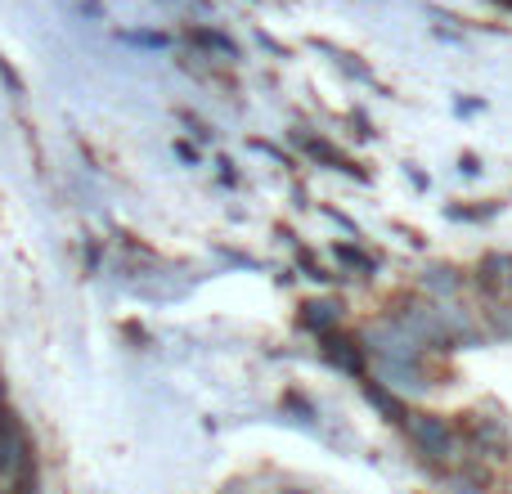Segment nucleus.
<instances>
[{
	"label": "nucleus",
	"mask_w": 512,
	"mask_h": 494,
	"mask_svg": "<svg viewBox=\"0 0 512 494\" xmlns=\"http://www.w3.org/2000/svg\"><path fill=\"white\" fill-rule=\"evenodd\" d=\"M400 432H405L409 450H414V459L423 463V468L432 472H454L463 459H468V441H463L459 423H450L445 414H432V409H414L409 405V414L400 418Z\"/></svg>",
	"instance_id": "nucleus-1"
},
{
	"label": "nucleus",
	"mask_w": 512,
	"mask_h": 494,
	"mask_svg": "<svg viewBox=\"0 0 512 494\" xmlns=\"http://www.w3.org/2000/svg\"><path fill=\"white\" fill-rule=\"evenodd\" d=\"M360 346L373 364H423L427 355H432L396 315H387V310L360 328Z\"/></svg>",
	"instance_id": "nucleus-2"
},
{
	"label": "nucleus",
	"mask_w": 512,
	"mask_h": 494,
	"mask_svg": "<svg viewBox=\"0 0 512 494\" xmlns=\"http://www.w3.org/2000/svg\"><path fill=\"white\" fill-rule=\"evenodd\" d=\"M463 441H468V454L472 459H508L512 450V423L504 414H490V409H472V414H463L459 423Z\"/></svg>",
	"instance_id": "nucleus-3"
},
{
	"label": "nucleus",
	"mask_w": 512,
	"mask_h": 494,
	"mask_svg": "<svg viewBox=\"0 0 512 494\" xmlns=\"http://www.w3.org/2000/svg\"><path fill=\"white\" fill-rule=\"evenodd\" d=\"M27 463H36V445L9 400H0V486H14Z\"/></svg>",
	"instance_id": "nucleus-4"
},
{
	"label": "nucleus",
	"mask_w": 512,
	"mask_h": 494,
	"mask_svg": "<svg viewBox=\"0 0 512 494\" xmlns=\"http://www.w3.org/2000/svg\"><path fill=\"white\" fill-rule=\"evenodd\" d=\"M373 382H382L387 391H396L405 405H418V400H427L441 382H436V373L427 369V360L423 364H373V373H369Z\"/></svg>",
	"instance_id": "nucleus-5"
},
{
	"label": "nucleus",
	"mask_w": 512,
	"mask_h": 494,
	"mask_svg": "<svg viewBox=\"0 0 512 494\" xmlns=\"http://www.w3.org/2000/svg\"><path fill=\"white\" fill-rule=\"evenodd\" d=\"M414 292L418 297H427V301H454V297H463L468 292V274L463 270H454V265H427L423 274L414 279Z\"/></svg>",
	"instance_id": "nucleus-6"
},
{
	"label": "nucleus",
	"mask_w": 512,
	"mask_h": 494,
	"mask_svg": "<svg viewBox=\"0 0 512 494\" xmlns=\"http://www.w3.org/2000/svg\"><path fill=\"white\" fill-rule=\"evenodd\" d=\"M319 346H324V360L333 364V369H342V373H351V378H364V346H360V337H351V333H328V337H319Z\"/></svg>",
	"instance_id": "nucleus-7"
},
{
	"label": "nucleus",
	"mask_w": 512,
	"mask_h": 494,
	"mask_svg": "<svg viewBox=\"0 0 512 494\" xmlns=\"http://www.w3.org/2000/svg\"><path fill=\"white\" fill-rule=\"evenodd\" d=\"M346 324V306L337 297H315V301H301V328H310L315 337H328Z\"/></svg>",
	"instance_id": "nucleus-8"
},
{
	"label": "nucleus",
	"mask_w": 512,
	"mask_h": 494,
	"mask_svg": "<svg viewBox=\"0 0 512 494\" xmlns=\"http://www.w3.org/2000/svg\"><path fill=\"white\" fill-rule=\"evenodd\" d=\"M189 45H194L198 54H203V59H221V63H234L239 59V45H234V36L230 32H221V27H207V23H194L189 27Z\"/></svg>",
	"instance_id": "nucleus-9"
},
{
	"label": "nucleus",
	"mask_w": 512,
	"mask_h": 494,
	"mask_svg": "<svg viewBox=\"0 0 512 494\" xmlns=\"http://www.w3.org/2000/svg\"><path fill=\"white\" fill-rule=\"evenodd\" d=\"M477 310H481V328H486L490 342H512V306L504 297L477 301Z\"/></svg>",
	"instance_id": "nucleus-10"
},
{
	"label": "nucleus",
	"mask_w": 512,
	"mask_h": 494,
	"mask_svg": "<svg viewBox=\"0 0 512 494\" xmlns=\"http://www.w3.org/2000/svg\"><path fill=\"white\" fill-rule=\"evenodd\" d=\"M364 400H369V405H378L382 418H387V423H396V427H400V418L409 414L405 400H400L396 391H387L382 382H373V378H364Z\"/></svg>",
	"instance_id": "nucleus-11"
},
{
	"label": "nucleus",
	"mask_w": 512,
	"mask_h": 494,
	"mask_svg": "<svg viewBox=\"0 0 512 494\" xmlns=\"http://www.w3.org/2000/svg\"><path fill=\"white\" fill-rule=\"evenodd\" d=\"M126 45H144V50H167L171 36L167 32H117Z\"/></svg>",
	"instance_id": "nucleus-12"
},
{
	"label": "nucleus",
	"mask_w": 512,
	"mask_h": 494,
	"mask_svg": "<svg viewBox=\"0 0 512 494\" xmlns=\"http://www.w3.org/2000/svg\"><path fill=\"white\" fill-rule=\"evenodd\" d=\"M337 261L355 265V270H360V279H369V274H378V261H373V256H364V252H355V247H337Z\"/></svg>",
	"instance_id": "nucleus-13"
},
{
	"label": "nucleus",
	"mask_w": 512,
	"mask_h": 494,
	"mask_svg": "<svg viewBox=\"0 0 512 494\" xmlns=\"http://www.w3.org/2000/svg\"><path fill=\"white\" fill-rule=\"evenodd\" d=\"M0 86H5V95L9 99H23V81H18V72L9 68V59L0 54Z\"/></svg>",
	"instance_id": "nucleus-14"
},
{
	"label": "nucleus",
	"mask_w": 512,
	"mask_h": 494,
	"mask_svg": "<svg viewBox=\"0 0 512 494\" xmlns=\"http://www.w3.org/2000/svg\"><path fill=\"white\" fill-rule=\"evenodd\" d=\"M0 494H5V490H0Z\"/></svg>",
	"instance_id": "nucleus-15"
}]
</instances>
